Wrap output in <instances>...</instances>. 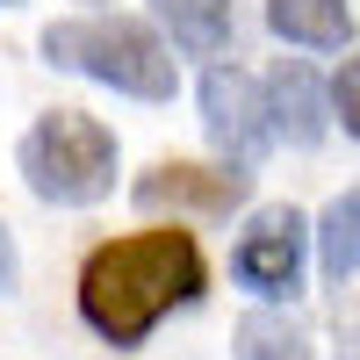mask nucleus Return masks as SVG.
I'll return each instance as SVG.
<instances>
[{"mask_svg":"<svg viewBox=\"0 0 360 360\" xmlns=\"http://www.w3.org/2000/svg\"><path fill=\"white\" fill-rule=\"evenodd\" d=\"M317 259H324V274H332V281L360 274V188H346L332 209H324V224H317Z\"/></svg>","mask_w":360,"mask_h":360,"instance_id":"obj_10","label":"nucleus"},{"mask_svg":"<svg viewBox=\"0 0 360 360\" xmlns=\"http://www.w3.org/2000/svg\"><path fill=\"white\" fill-rule=\"evenodd\" d=\"M202 130H209V144H217L231 166H252L266 152V137H274V123H266V86L252 72H238V65H217L202 79Z\"/></svg>","mask_w":360,"mask_h":360,"instance_id":"obj_4","label":"nucleus"},{"mask_svg":"<svg viewBox=\"0 0 360 360\" xmlns=\"http://www.w3.org/2000/svg\"><path fill=\"white\" fill-rule=\"evenodd\" d=\"M266 123H274V137H288V144H317L332 130V94L317 86V72L303 58H281L274 65V79H266Z\"/></svg>","mask_w":360,"mask_h":360,"instance_id":"obj_7","label":"nucleus"},{"mask_svg":"<svg viewBox=\"0 0 360 360\" xmlns=\"http://www.w3.org/2000/svg\"><path fill=\"white\" fill-rule=\"evenodd\" d=\"M332 115L346 123V137H360V58H346L332 79Z\"/></svg>","mask_w":360,"mask_h":360,"instance_id":"obj_12","label":"nucleus"},{"mask_svg":"<svg viewBox=\"0 0 360 360\" xmlns=\"http://www.w3.org/2000/svg\"><path fill=\"white\" fill-rule=\"evenodd\" d=\"M22 180L37 202L86 209L115 188V137L79 108H51L37 130L22 137Z\"/></svg>","mask_w":360,"mask_h":360,"instance_id":"obj_3","label":"nucleus"},{"mask_svg":"<svg viewBox=\"0 0 360 360\" xmlns=\"http://www.w3.org/2000/svg\"><path fill=\"white\" fill-rule=\"evenodd\" d=\"M152 8H159V22L173 29V44L195 51V58H217V51H231V37H238L231 0H152Z\"/></svg>","mask_w":360,"mask_h":360,"instance_id":"obj_9","label":"nucleus"},{"mask_svg":"<svg viewBox=\"0 0 360 360\" xmlns=\"http://www.w3.org/2000/svg\"><path fill=\"white\" fill-rule=\"evenodd\" d=\"M252 195V173L245 166H224V173H202V166H159L137 180V202L144 209H202V217H224Z\"/></svg>","mask_w":360,"mask_h":360,"instance_id":"obj_6","label":"nucleus"},{"mask_svg":"<svg viewBox=\"0 0 360 360\" xmlns=\"http://www.w3.org/2000/svg\"><path fill=\"white\" fill-rule=\"evenodd\" d=\"M44 58L65 65L94 86H115V94H137V101H166L173 94V51L152 37L144 22L123 15H79V22H51L44 29Z\"/></svg>","mask_w":360,"mask_h":360,"instance_id":"obj_2","label":"nucleus"},{"mask_svg":"<svg viewBox=\"0 0 360 360\" xmlns=\"http://www.w3.org/2000/svg\"><path fill=\"white\" fill-rule=\"evenodd\" d=\"M15 274H22V266H15V238H8V224H0V295L15 288Z\"/></svg>","mask_w":360,"mask_h":360,"instance_id":"obj_13","label":"nucleus"},{"mask_svg":"<svg viewBox=\"0 0 360 360\" xmlns=\"http://www.w3.org/2000/svg\"><path fill=\"white\" fill-rule=\"evenodd\" d=\"M202 295V245L188 231H137L86 259L79 274V317L108 346H144V332Z\"/></svg>","mask_w":360,"mask_h":360,"instance_id":"obj_1","label":"nucleus"},{"mask_svg":"<svg viewBox=\"0 0 360 360\" xmlns=\"http://www.w3.org/2000/svg\"><path fill=\"white\" fill-rule=\"evenodd\" d=\"M266 29L295 51H346L353 44V8L346 0H266Z\"/></svg>","mask_w":360,"mask_h":360,"instance_id":"obj_8","label":"nucleus"},{"mask_svg":"<svg viewBox=\"0 0 360 360\" xmlns=\"http://www.w3.org/2000/svg\"><path fill=\"white\" fill-rule=\"evenodd\" d=\"M303 245H310V224L295 217V209H259L252 231L238 238V252H231V274L252 295L281 303V295H295V281H303Z\"/></svg>","mask_w":360,"mask_h":360,"instance_id":"obj_5","label":"nucleus"},{"mask_svg":"<svg viewBox=\"0 0 360 360\" xmlns=\"http://www.w3.org/2000/svg\"><path fill=\"white\" fill-rule=\"evenodd\" d=\"M238 360H310V332L274 310H252L238 324Z\"/></svg>","mask_w":360,"mask_h":360,"instance_id":"obj_11","label":"nucleus"},{"mask_svg":"<svg viewBox=\"0 0 360 360\" xmlns=\"http://www.w3.org/2000/svg\"><path fill=\"white\" fill-rule=\"evenodd\" d=\"M0 8H15V0H0Z\"/></svg>","mask_w":360,"mask_h":360,"instance_id":"obj_14","label":"nucleus"}]
</instances>
